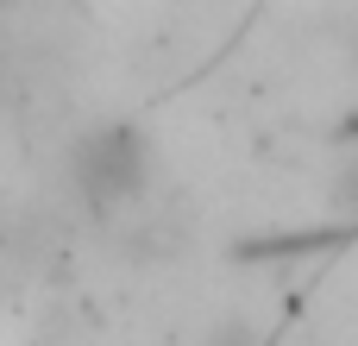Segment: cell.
Returning a JSON list of instances; mask_svg holds the SVG:
<instances>
[{
    "label": "cell",
    "instance_id": "2",
    "mask_svg": "<svg viewBox=\"0 0 358 346\" xmlns=\"http://www.w3.org/2000/svg\"><path fill=\"white\" fill-rule=\"evenodd\" d=\"M208 346H252V328H239V321H227V328H220V334H214Z\"/></svg>",
    "mask_w": 358,
    "mask_h": 346
},
{
    "label": "cell",
    "instance_id": "1",
    "mask_svg": "<svg viewBox=\"0 0 358 346\" xmlns=\"http://www.w3.org/2000/svg\"><path fill=\"white\" fill-rule=\"evenodd\" d=\"M69 183L94 214L132 208L151 183V132L132 120H94L69 145Z\"/></svg>",
    "mask_w": 358,
    "mask_h": 346
}]
</instances>
